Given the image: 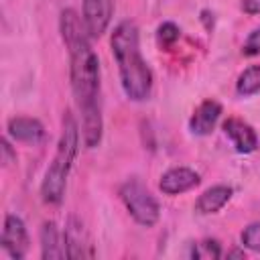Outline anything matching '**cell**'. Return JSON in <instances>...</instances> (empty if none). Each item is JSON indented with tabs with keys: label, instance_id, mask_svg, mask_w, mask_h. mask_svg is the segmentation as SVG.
Returning <instances> with one entry per match:
<instances>
[{
	"label": "cell",
	"instance_id": "6da1fadb",
	"mask_svg": "<svg viewBox=\"0 0 260 260\" xmlns=\"http://www.w3.org/2000/svg\"><path fill=\"white\" fill-rule=\"evenodd\" d=\"M61 37L69 53L71 89L81 112L83 142L87 148H95L102 140V108H100V61L91 49L89 32L83 18L73 8L61 12L59 18Z\"/></svg>",
	"mask_w": 260,
	"mask_h": 260
},
{
	"label": "cell",
	"instance_id": "7a4b0ae2",
	"mask_svg": "<svg viewBox=\"0 0 260 260\" xmlns=\"http://www.w3.org/2000/svg\"><path fill=\"white\" fill-rule=\"evenodd\" d=\"M110 45L120 69V81L124 93L132 102H144L152 89V71L142 59L136 22L122 20L114 28Z\"/></svg>",
	"mask_w": 260,
	"mask_h": 260
},
{
	"label": "cell",
	"instance_id": "3957f363",
	"mask_svg": "<svg viewBox=\"0 0 260 260\" xmlns=\"http://www.w3.org/2000/svg\"><path fill=\"white\" fill-rule=\"evenodd\" d=\"M77 146H79L77 122L71 116V112H65L61 138H59V144H57V152H55L53 162L47 169L43 185H41V197H43L45 203H51V205L61 203V199L65 195L67 177H69V171H71L75 154H77Z\"/></svg>",
	"mask_w": 260,
	"mask_h": 260
},
{
	"label": "cell",
	"instance_id": "277c9868",
	"mask_svg": "<svg viewBox=\"0 0 260 260\" xmlns=\"http://www.w3.org/2000/svg\"><path fill=\"white\" fill-rule=\"evenodd\" d=\"M120 197H122L128 213L134 217L136 223L150 228V225H154L158 221V211H160L158 203L138 179L126 181L120 187Z\"/></svg>",
	"mask_w": 260,
	"mask_h": 260
},
{
	"label": "cell",
	"instance_id": "5b68a950",
	"mask_svg": "<svg viewBox=\"0 0 260 260\" xmlns=\"http://www.w3.org/2000/svg\"><path fill=\"white\" fill-rule=\"evenodd\" d=\"M116 0H83V24L89 37H102L112 20Z\"/></svg>",
	"mask_w": 260,
	"mask_h": 260
},
{
	"label": "cell",
	"instance_id": "8992f818",
	"mask_svg": "<svg viewBox=\"0 0 260 260\" xmlns=\"http://www.w3.org/2000/svg\"><path fill=\"white\" fill-rule=\"evenodd\" d=\"M2 248L10 254V258L20 260L28 250V234L24 221L18 215H6L2 230Z\"/></svg>",
	"mask_w": 260,
	"mask_h": 260
},
{
	"label": "cell",
	"instance_id": "52a82bcc",
	"mask_svg": "<svg viewBox=\"0 0 260 260\" xmlns=\"http://www.w3.org/2000/svg\"><path fill=\"white\" fill-rule=\"evenodd\" d=\"M65 246H67V258H85V256H93L87 232L83 228V223L77 217H69L67 225H65Z\"/></svg>",
	"mask_w": 260,
	"mask_h": 260
},
{
	"label": "cell",
	"instance_id": "ba28073f",
	"mask_svg": "<svg viewBox=\"0 0 260 260\" xmlns=\"http://www.w3.org/2000/svg\"><path fill=\"white\" fill-rule=\"evenodd\" d=\"M199 185V175L187 167H175V169H169L160 181H158V187L162 193L167 195H179V193H185L193 187Z\"/></svg>",
	"mask_w": 260,
	"mask_h": 260
},
{
	"label": "cell",
	"instance_id": "9c48e42d",
	"mask_svg": "<svg viewBox=\"0 0 260 260\" xmlns=\"http://www.w3.org/2000/svg\"><path fill=\"white\" fill-rule=\"evenodd\" d=\"M223 132H225V136H230V140L234 142L236 150L242 152V154L254 152L256 146H258V136H256V132L252 130L250 124H246V122L240 120V118H228V120L223 122Z\"/></svg>",
	"mask_w": 260,
	"mask_h": 260
},
{
	"label": "cell",
	"instance_id": "30bf717a",
	"mask_svg": "<svg viewBox=\"0 0 260 260\" xmlns=\"http://www.w3.org/2000/svg\"><path fill=\"white\" fill-rule=\"evenodd\" d=\"M221 114V104L215 100H205L197 106V110L193 112L191 120H189V128L195 136H205L213 130V126L217 124Z\"/></svg>",
	"mask_w": 260,
	"mask_h": 260
},
{
	"label": "cell",
	"instance_id": "8fae6325",
	"mask_svg": "<svg viewBox=\"0 0 260 260\" xmlns=\"http://www.w3.org/2000/svg\"><path fill=\"white\" fill-rule=\"evenodd\" d=\"M8 134L26 144H41L45 140V128L37 118H26V116H16L8 120Z\"/></svg>",
	"mask_w": 260,
	"mask_h": 260
},
{
	"label": "cell",
	"instance_id": "7c38bea8",
	"mask_svg": "<svg viewBox=\"0 0 260 260\" xmlns=\"http://www.w3.org/2000/svg\"><path fill=\"white\" fill-rule=\"evenodd\" d=\"M41 254H43L45 260L67 256L65 236L59 234V230L53 221H45L43 228H41Z\"/></svg>",
	"mask_w": 260,
	"mask_h": 260
},
{
	"label": "cell",
	"instance_id": "4fadbf2b",
	"mask_svg": "<svg viewBox=\"0 0 260 260\" xmlns=\"http://www.w3.org/2000/svg\"><path fill=\"white\" fill-rule=\"evenodd\" d=\"M232 197V189L228 185H215V187H209L207 191H203L199 195V199L195 201V209L203 215L207 213H215L219 211Z\"/></svg>",
	"mask_w": 260,
	"mask_h": 260
},
{
	"label": "cell",
	"instance_id": "5bb4252c",
	"mask_svg": "<svg viewBox=\"0 0 260 260\" xmlns=\"http://www.w3.org/2000/svg\"><path fill=\"white\" fill-rule=\"evenodd\" d=\"M236 89L240 95H254L260 91V65H252L244 69L238 77Z\"/></svg>",
	"mask_w": 260,
	"mask_h": 260
},
{
	"label": "cell",
	"instance_id": "9a60e30c",
	"mask_svg": "<svg viewBox=\"0 0 260 260\" xmlns=\"http://www.w3.org/2000/svg\"><path fill=\"white\" fill-rule=\"evenodd\" d=\"M191 254H193V258H199V260H215L221 256V250L215 240H203L193 246Z\"/></svg>",
	"mask_w": 260,
	"mask_h": 260
},
{
	"label": "cell",
	"instance_id": "2e32d148",
	"mask_svg": "<svg viewBox=\"0 0 260 260\" xmlns=\"http://www.w3.org/2000/svg\"><path fill=\"white\" fill-rule=\"evenodd\" d=\"M156 37H158V43L162 47H169L179 39V26L175 22H162L156 30Z\"/></svg>",
	"mask_w": 260,
	"mask_h": 260
},
{
	"label": "cell",
	"instance_id": "e0dca14e",
	"mask_svg": "<svg viewBox=\"0 0 260 260\" xmlns=\"http://www.w3.org/2000/svg\"><path fill=\"white\" fill-rule=\"evenodd\" d=\"M242 244L250 250L260 252V223H250L242 232Z\"/></svg>",
	"mask_w": 260,
	"mask_h": 260
},
{
	"label": "cell",
	"instance_id": "ac0fdd59",
	"mask_svg": "<svg viewBox=\"0 0 260 260\" xmlns=\"http://www.w3.org/2000/svg\"><path fill=\"white\" fill-rule=\"evenodd\" d=\"M242 53H244L246 57H254V55H258V53H260V26H258V28H254V30L250 32V37H248V39H246V43H244Z\"/></svg>",
	"mask_w": 260,
	"mask_h": 260
},
{
	"label": "cell",
	"instance_id": "d6986e66",
	"mask_svg": "<svg viewBox=\"0 0 260 260\" xmlns=\"http://www.w3.org/2000/svg\"><path fill=\"white\" fill-rule=\"evenodd\" d=\"M0 144H2V146H0V150H2V165H4V167H8V165L16 162V152L12 150L10 142H8L6 138H2V142H0Z\"/></svg>",
	"mask_w": 260,
	"mask_h": 260
},
{
	"label": "cell",
	"instance_id": "ffe728a7",
	"mask_svg": "<svg viewBox=\"0 0 260 260\" xmlns=\"http://www.w3.org/2000/svg\"><path fill=\"white\" fill-rule=\"evenodd\" d=\"M242 10L248 14H260V0H242Z\"/></svg>",
	"mask_w": 260,
	"mask_h": 260
},
{
	"label": "cell",
	"instance_id": "44dd1931",
	"mask_svg": "<svg viewBox=\"0 0 260 260\" xmlns=\"http://www.w3.org/2000/svg\"><path fill=\"white\" fill-rule=\"evenodd\" d=\"M228 258H244V252H242V250H232V252L228 254Z\"/></svg>",
	"mask_w": 260,
	"mask_h": 260
}]
</instances>
